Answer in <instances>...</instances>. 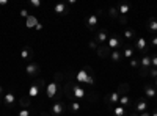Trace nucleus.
I'll use <instances>...</instances> for the list:
<instances>
[{
  "label": "nucleus",
  "instance_id": "9",
  "mask_svg": "<svg viewBox=\"0 0 157 116\" xmlns=\"http://www.w3.org/2000/svg\"><path fill=\"white\" fill-rule=\"evenodd\" d=\"M3 107L8 108V110H14L16 108V94L13 89H8L5 91V96H3Z\"/></svg>",
  "mask_w": 157,
  "mask_h": 116
},
{
  "label": "nucleus",
  "instance_id": "45",
  "mask_svg": "<svg viewBox=\"0 0 157 116\" xmlns=\"http://www.w3.org/2000/svg\"><path fill=\"white\" fill-rule=\"evenodd\" d=\"M129 116H140V113H135V111H132V113H130Z\"/></svg>",
  "mask_w": 157,
  "mask_h": 116
},
{
  "label": "nucleus",
  "instance_id": "49",
  "mask_svg": "<svg viewBox=\"0 0 157 116\" xmlns=\"http://www.w3.org/2000/svg\"><path fill=\"white\" fill-rule=\"evenodd\" d=\"M155 104H157V97H155Z\"/></svg>",
  "mask_w": 157,
  "mask_h": 116
},
{
  "label": "nucleus",
  "instance_id": "11",
  "mask_svg": "<svg viewBox=\"0 0 157 116\" xmlns=\"http://www.w3.org/2000/svg\"><path fill=\"white\" fill-rule=\"evenodd\" d=\"M25 72L29 74V77H35V79H38V75L41 74V66H39L38 63H29L27 68H25Z\"/></svg>",
  "mask_w": 157,
  "mask_h": 116
},
{
  "label": "nucleus",
  "instance_id": "42",
  "mask_svg": "<svg viewBox=\"0 0 157 116\" xmlns=\"http://www.w3.org/2000/svg\"><path fill=\"white\" fill-rule=\"evenodd\" d=\"M140 116H151L149 111H145V113H140Z\"/></svg>",
  "mask_w": 157,
  "mask_h": 116
},
{
  "label": "nucleus",
  "instance_id": "27",
  "mask_svg": "<svg viewBox=\"0 0 157 116\" xmlns=\"http://www.w3.org/2000/svg\"><path fill=\"white\" fill-rule=\"evenodd\" d=\"M68 110L71 113H78V111H80V104H78L77 100H71L68 104Z\"/></svg>",
  "mask_w": 157,
  "mask_h": 116
},
{
  "label": "nucleus",
  "instance_id": "2",
  "mask_svg": "<svg viewBox=\"0 0 157 116\" xmlns=\"http://www.w3.org/2000/svg\"><path fill=\"white\" fill-rule=\"evenodd\" d=\"M75 80L78 85H94V77H93V71L88 66L80 69L75 74Z\"/></svg>",
  "mask_w": 157,
  "mask_h": 116
},
{
  "label": "nucleus",
  "instance_id": "4",
  "mask_svg": "<svg viewBox=\"0 0 157 116\" xmlns=\"http://www.w3.org/2000/svg\"><path fill=\"white\" fill-rule=\"evenodd\" d=\"M101 14H102V9H98L94 14H91L85 19V25L86 28L93 33V32H98L99 30V22H101Z\"/></svg>",
  "mask_w": 157,
  "mask_h": 116
},
{
  "label": "nucleus",
  "instance_id": "30",
  "mask_svg": "<svg viewBox=\"0 0 157 116\" xmlns=\"http://www.w3.org/2000/svg\"><path fill=\"white\" fill-rule=\"evenodd\" d=\"M129 66L134 68V69H138L140 68V58H130L129 60Z\"/></svg>",
  "mask_w": 157,
  "mask_h": 116
},
{
  "label": "nucleus",
  "instance_id": "19",
  "mask_svg": "<svg viewBox=\"0 0 157 116\" xmlns=\"http://www.w3.org/2000/svg\"><path fill=\"white\" fill-rule=\"evenodd\" d=\"M145 96L146 99H155L157 97V89L152 86V85H145Z\"/></svg>",
  "mask_w": 157,
  "mask_h": 116
},
{
  "label": "nucleus",
  "instance_id": "34",
  "mask_svg": "<svg viewBox=\"0 0 157 116\" xmlns=\"http://www.w3.org/2000/svg\"><path fill=\"white\" fill-rule=\"evenodd\" d=\"M88 47L91 49V50H98V47H99V44L94 41V39H91L90 43H88Z\"/></svg>",
  "mask_w": 157,
  "mask_h": 116
},
{
  "label": "nucleus",
  "instance_id": "44",
  "mask_svg": "<svg viewBox=\"0 0 157 116\" xmlns=\"http://www.w3.org/2000/svg\"><path fill=\"white\" fill-rule=\"evenodd\" d=\"M151 116H157V108H154V110L151 111Z\"/></svg>",
  "mask_w": 157,
  "mask_h": 116
},
{
  "label": "nucleus",
  "instance_id": "33",
  "mask_svg": "<svg viewBox=\"0 0 157 116\" xmlns=\"http://www.w3.org/2000/svg\"><path fill=\"white\" fill-rule=\"evenodd\" d=\"M148 75H149V77H152V79L155 80V79H157V68H152V66H151V69H149Z\"/></svg>",
  "mask_w": 157,
  "mask_h": 116
},
{
  "label": "nucleus",
  "instance_id": "36",
  "mask_svg": "<svg viewBox=\"0 0 157 116\" xmlns=\"http://www.w3.org/2000/svg\"><path fill=\"white\" fill-rule=\"evenodd\" d=\"M17 116H30V110H25V108H21L17 111Z\"/></svg>",
  "mask_w": 157,
  "mask_h": 116
},
{
  "label": "nucleus",
  "instance_id": "20",
  "mask_svg": "<svg viewBox=\"0 0 157 116\" xmlns=\"http://www.w3.org/2000/svg\"><path fill=\"white\" fill-rule=\"evenodd\" d=\"M146 28H148V32H151L152 35H155L157 33V17H149L148 19V22H146Z\"/></svg>",
  "mask_w": 157,
  "mask_h": 116
},
{
  "label": "nucleus",
  "instance_id": "38",
  "mask_svg": "<svg viewBox=\"0 0 157 116\" xmlns=\"http://www.w3.org/2000/svg\"><path fill=\"white\" fill-rule=\"evenodd\" d=\"M118 22H120V24H123V25H126V24H127V17H126V16H120Z\"/></svg>",
  "mask_w": 157,
  "mask_h": 116
},
{
  "label": "nucleus",
  "instance_id": "1",
  "mask_svg": "<svg viewBox=\"0 0 157 116\" xmlns=\"http://www.w3.org/2000/svg\"><path fill=\"white\" fill-rule=\"evenodd\" d=\"M63 74L61 72H55L54 75V80H52L47 86H46V96L49 99H54V100H61V97L64 96L63 91Z\"/></svg>",
  "mask_w": 157,
  "mask_h": 116
},
{
  "label": "nucleus",
  "instance_id": "35",
  "mask_svg": "<svg viewBox=\"0 0 157 116\" xmlns=\"http://www.w3.org/2000/svg\"><path fill=\"white\" fill-rule=\"evenodd\" d=\"M33 8H41V0H30L29 2Z\"/></svg>",
  "mask_w": 157,
  "mask_h": 116
},
{
  "label": "nucleus",
  "instance_id": "21",
  "mask_svg": "<svg viewBox=\"0 0 157 116\" xmlns=\"http://www.w3.org/2000/svg\"><path fill=\"white\" fill-rule=\"evenodd\" d=\"M112 110H113V116H129V108H124L120 104L115 105Z\"/></svg>",
  "mask_w": 157,
  "mask_h": 116
},
{
  "label": "nucleus",
  "instance_id": "10",
  "mask_svg": "<svg viewBox=\"0 0 157 116\" xmlns=\"http://www.w3.org/2000/svg\"><path fill=\"white\" fill-rule=\"evenodd\" d=\"M148 108H149V104H148L146 99L140 97L134 102V111L135 113H145V111H148Z\"/></svg>",
  "mask_w": 157,
  "mask_h": 116
},
{
  "label": "nucleus",
  "instance_id": "40",
  "mask_svg": "<svg viewBox=\"0 0 157 116\" xmlns=\"http://www.w3.org/2000/svg\"><path fill=\"white\" fill-rule=\"evenodd\" d=\"M8 5V0H0V6H6Z\"/></svg>",
  "mask_w": 157,
  "mask_h": 116
},
{
  "label": "nucleus",
  "instance_id": "6",
  "mask_svg": "<svg viewBox=\"0 0 157 116\" xmlns=\"http://www.w3.org/2000/svg\"><path fill=\"white\" fill-rule=\"evenodd\" d=\"M66 110H68V104L61 99V100H55L54 104L50 105L49 113H50V116H61Z\"/></svg>",
  "mask_w": 157,
  "mask_h": 116
},
{
  "label": "nucleus",
  "instance_id": "43",
  "mask_svg": "<svg viewBox=\"0 0 157 116\" xmlns=\"http://www.w3.org/2000/svg\"><path fill=\"white\" fill-rule=\"evenodd\" d=\"M66 3H68V6H69V5H74V3H75V0H68Z\"/></svg>",
  "mask_w": 157,
  "mask_h": 116
},
{
  "label": "nucleus",
  "instance_id": "48",
  "mask_svg": "<svg viewBox=\"0 0 157 116\" xmlns=\"http://www.w3.org/2000/svg\"><path fill=\"white\" fill-rule=\"evenodd\" d=\"M154 85H155V89H157V79L154 80Z\"/></svg>",
  "mask_w": 157,
  "mask_h": 116
},
{
  "label": "nucleus",
  "instance_id": "47",
  "mask_svg": "<svg viewBox=\"0 0 157 116\" xmlns=\"http://www.w3.org/2000/svg\"><path fill=\"white\" fill-rule=\"evenodd\" d=\"M2 105H3V99H2V97H0V107H2Z\"/></svg>",
  "mask_w": 157,
  "mask_h": 116
},
{
  "label": "nucleus",
  "instance_id": "29",
  "mask_svg": "<svg viewBox=\"0 0 157 116\" xmlns=\"http://www.w3.org/2000/svg\"><path fill=\"white\" fill-rule=\"evenodd\" d=\"M129 83H121L120 86H118L116 89H118V93H120L121 96H124V94H129Z\"/></svg>",
  "mask_w": 157,
  "mask_h": 116
},
{
  "label": "nucleus",
  "instance_id": "39",
  "mask_svg": "<svg viewBox=\"0 0 157 116\" xmlns=\"http://www.w3.org/2000/svg\"><path fill=\"white\" fill-rule=\"evenodd\" d=\"M3 96H5V88H3L2 85H0V97L3 99Z\"/></svg>",
  "mask_w": 157,
  "mask_h": 116
},
{
  "label": "nucleus",
  "instance_id": "46",
  "mask_svg": "<svg viewBox=\"0 0 157 116\" xmlns=\"http://www.w3.org/2000/svg\"><path fill=\"white\" fill-rule=\"evenodd\" d=\"M41 116H50V113H41Z\"/></svg>",
  "mask_w": 157,
  "mask_h": 116
},
{
  "label": "nucleus",
  "instance_id": "5",
  "mask_svg": "<svg viewBox=\"0 0 157 116\" xmlns=\"http://www.w3.org/2000/svg\"><path fill=\"white\" fill-rule=\"evenodd\" d=\"M149 69H151V54H143L140 57V68H138L140 75L141 77H146L148 72H149Z\"/></svg>",
  "mask_w": 157,
  "mask_h": 116
},
{
  "label": "nucleus",
  "instance_id": "18",
  "mask_svg": "<svg viewBox=\"0 0 157 116\" xmlns=\"http://www.w3.org/2000/svg\"><path fill=\"white\" fill-rule=\"evenodd\" d=\"M123 38H124V39H127L129 43H130V41H135V39H137V33H135V30H132V28L124 27V30H123Z\"/></svg>",
  "mask_w": 157,
  "mask_h": 116
},
{
  "label": "nucleus",
  "instance_id": "23",
  "mask_svg": "<svg viewBox=\"0 0 157 116\" xmlns=\"http://www.w3.org/2000/svg\"><path fill=\"white\" fill-rule=\"evenodd\" d=\"M30 105H32V99L29 96H24L19 99V107L21 108H25V110H30Z\"/></svg>",
  "mask_w": 157,
  "mask_h": 116
},
{
  "label": "nucleus",
  "instance_id": "7",
  "mask_svg": "<svg viewBox=\"0 0 157 116\" xmlns=\"http://www.w3.org/2000/svg\"><path fill=\"white\" fill-rule=\"evenodd\" d=\"M124 38L121 35H118V33H113L109 36V41H107V46L112 49V50H120L124 47Z\"/></svg>",
  "mask_w": 157,
  "mask_h": 116
},
{
  "label": "nucleus",
  "instance_id": "32",
  "mask_svg": "<svg viewBox=\"0 0 157 116\" xmlns=\"http://www.w3.org/2000/svg\"><path fill=\"white\" fill-rule=\"evenodd\" d=\"M151 66L152 68H157V52L151 54Z\"/></svg>",
  "mask_w": 157,
  "mask_h": 116
},
{
  "label": "nucleus",
  "instance_id": "8",
  "mask_svg": "<svg viewBox=\"0 0 157 116\" xmlns=\"http://www.w3.org/2000/svg\"><path fill=\"white\" fill-rule=\"evenodd\" d=\"M132 46L135 47V50H138L141 55H143V54H149V50H151L149 41L146 39V38H143V36H137V39L134 41Z\"/></svg>",
  "mask_w": 157,
  "mask_h": 116
},
{
  "label": "nucleus",
  "instance_id": "15",
  "mask_svg": "<svg viewBox=\"0 0 157 116\" xmlns=\"http://www.w3.org/2000/svg\"><path fill=\"white\" fill-rule=\"evenodd\" d=\"M21 58H22L24 61L32 63V60H33V49H32L30 46H24V47L21 49Z\"/></svg>",
  "mask_w": 157,
  "mask_h": 116
},
{
  "label": "nucleus",
  "instance_id": "17",
  "mask_svg": "<svg viewBox=\"0 0 157 116\" xmlns=\"http://www.w3.org/2000/svg\"><path fill=\"white\" fill-rule=\"evenodd\" d=\"M134 52H135V47L130 44V43H129V44H124V47H123V50H121L123 58H126V60L134 58Z\"/></svg>",
  "mask_w": 157,
  "mask_h": 116
},
{
  "label": "nucleus",
  "instance_id": "12",
  "mask_svg": "<svg viewBox=\"0 0 157 116\" xmlns=\"http://www.w3.org/2000/svg\"><path fill=\"white\" fill-rule=\"evenodd\" d=\"M120 97H121V94L118 93V89H116V91H113V93H110V94L105 97L107 107H109V108H113L115 105H118V104H120Z\"/></svg>",
  "mask_w": 157,
  "mask_h": 116
},
{
  "label": "nucleus",
  "instance_id": "26",
  "mask_svg": "<svg viewBox=\"0 0 157 116\" xmlns=\"http://www.w3.org/2000/svg\"><path fill=\"white\" fill-rule=\"evenodd\" d=\"M107 14H109V17L113 19V21L120 19V13H118V8H116V6H110V8L107 9Z\"/></svg>",
  "mask_w": 157,
  "mask_h": 116
},
{
  "label": "nucleus",
  "instance_id": "16",
  "mask_svg": "<svg viewBox=\"0 0 157 116\" xmlns=\"http://www.w3.org/2000/svg\"><path fill=\"white\" fill-rule=\"evenodd\" d=\"M96 54L99 58H110V54H112V49L107 46V44H101L96 50Z\"/></svg>",
  "mask_w": 157,
  "mask_h": 116
},
{
  "label": "nucleus",
  "instance_id": "28",
  "mask_svg": "<svg viewBox=\"0 0 157 116\" xmlns=\"http://www.w3.org/2000/svg\"><path fill=\"white\" fill-rule=\"evenodd\" d=\"M25 22H27V27L29 28H33V27H36V25H38V19L33 14H30L27 19H25Z\"/></svg>",
  "mask_w": 157,
  "mask_h": 116
},
{
  "label": "nucleus",
  "instance_id": "41",
  "mask_svg": "<svg viewBox=\"0 0 157 116\" xmlns=\"http://www.w3.org/2000/svg\"><path fill=\"white\" fill-rule=\"evenodd\" d=\"M35 28H36V30H41V28H43V24H41V22H38V25H36Z\"/></svg>",
  "mask_w": 157,
  "mask_h": 116
},
{
  "label": "nucleus",
  "instance_id": "3",
  "mask_svg": "<svg viewBox=\"0 0 157 116\" xmlns=\"http://www.w3.org/2000/svg\"><path fill=\"white\" fill-rule=\"evenodd\" d=\"M46 80L43 79V77H38V79H35V82H33V85L30 86V89H29V97L30 99H35V97H38L39 94H41V91L43 89H46Z\"/></svg>",
  "mask_w": 157,
  "mask_h": 116
},
{
  "label": "nucleus",
  "instance_id": "24",
  "mask_svg": "<svg viewBox=\"0 0 157 116\" xmlns=\"http://www.w3.org/2000/svg\"><path fill=\"white\" fill-rule=\"evenodd\" d=\"M110 60L113 63H121L124 58H123V54H121V50H112V54H110Z\"/></svg>",
  "mask_w": 157,
  "mask_h": 116
},
{
  "label": "nucleus",
  "instance_id": "31",
  "mask_svg": "<svg viewBox=\"0 0 157 116\" xmlns=\"http://www.w3.org/2000/svg\"><path fill=\"white\" fill-rule=\"evenodd\" d=\"M149 47H151V49H157V35H152V36H151Z\"/></svg>",
  "mask_w": 157,
  "mask_h": 116
},
{
  "label": "nucleus",
  "instance_id": "22",
  "mask_svg": "<svg viewBox=\"0 0 157 116\" xmlns=\"http://www.w3.org/2000/svg\"><path fill=\"white\" fill-rule=\"evenodd\" d=\"M118 8V13H120V16H127V13L130 11V5L126 3V2H121V3H118L116 5Z\"/></svg>",
  "mask_w": 157,
  "mask_h": 116
},
{
  "label": "nucleus",
  "instance_id": "13",
  "mask_svg": "<svg viewBox=\"0 0 157 116\" xmlns=\"http://www.w3.org/2000/svg\"><path fill=\"white\" fill-rule=\"evenodd\" d=\"M54 13L58 16H68L69 14V6L66 2H58L54 5Z\"/></svg>",
  "mask_w": 157,
  "mask_h": 116
},
{
  "label": "nucleus",
  "instance_id": "37",
  "mask_svg": "<svg viewBox=\"0 0 157 116\" xmlns=\"http://www.w3.org/2000/svg\"><path fill=\"white\" fill-rule=\"evenodd\" d=\"M29 16H30V14H29V11L25 9V8H22V9H21V17H24V19H27Z\"/></svg>",
  "mask_w": 157,
  "mask_h": 116
},
{
  "label": "nucleus",
  "instance_id": "14",
  "mask_svg": "<svg viewBox=\"0 0 157 116\" xmlns=\"http://www.w3.org/2000/svg\"><path fill=\"white\" fill-rule=\"evenodd\" d=\"M109 32L105 30V28H99L98 32H96V36H94V41L101 46V44H107V41H109Z\"/></svg>",
  "mask_w": 157,
  "mask_h": 116
},
{
  "label": "nucleus",
  "instance_id": "25",
  "mask_svg": "<svg viewBox=\"0 0 157 116\" xmlns=\"http://www.w3.org/2000/svg\"><path fill=\"white\" fill-rule=\"evenodd\" d=\"M120 105L124 107V108H129L130 105H132V99L129 97V94H124L120 97Z\"/></svg>",
  "mask_w": 157,
  "mask_h": 116
}]
</instances>
